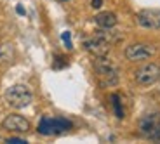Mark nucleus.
<instances>
[{"label": "nucleus", "instance_id": "nucleus-1", "mask_svg": "<svg viewBox=\"0 0 160 144\" xmlns=\"http://www.w3.org/2000/svg\"><path fill=\"white\" fill-rule=\"evenodd\" d=\"M5 101L11 108L14 109H23L26 106H30L33 101V92L28 85L24 84H16L9 87L5 90Z\"/></svg>", "mask_w": 160, "mask_h": 144}, {"label": "nucleus", "instance_id": "nucleus-2", "mask_svg": "<svg viewBox=\"0 0 160 144\" xmlns=\"http://www.w3.org/2000/svg\"><path fill=\"white\" fill-rule=\"evenodd\" d=\"M94 71L103 80V84L110 85V87L118 84V68L106 56H98L94 59Z\"/></svg>", "mask_w": 160, "mask_h": 144}, {"label": "nucleus", "instance_id": "nucleus-3", "mask_svg": "<svg viewBox=\"0 0 160 144\" xmlns=\"http://www.w3.org/2000/svg\"><path fill=\"white\" fill-rule=\"evenodd\" d=\"M138 130L146 139L160 142V115L153 113V115L143 116L139 120V123H138Z\"/></svg>", "mask_w": 160, "mask_h": 144}, {"label": "nucleus", "instance_id": "nucleus-4", "mask_svg": "<svg viewBox=\"0 0 160 144\" xmlns=\"http://www.w3.org/2000/svg\"><path fill=\"white\" fill-rule=\"evenodd\" d=\"M73 125L66 118H42L38 123V134L42 136H59L70 130Z\"/></svg>", "mask_w": 160, "mask_h": 144}, {"label": "nucleus", "instance_id": "nucleus-5", "mask_svg": "<svg viewBox=\"0 0 160 144\" xmlns=\"http://www.w3.org/2000/svg\"><path fill=\"white\" fill-rule=\"evenodd\" d=\"M112 38H110L108 33H103L99 31L98 35L91 36V38H87V40L84 42V47L87 49L89 52H91L92 56H106L110 52V47H112Z\"/></svg>", "mask_w": 160, "mask_h": 144}, {"label": "nucleus", "instance_id": "nucleus-6", "mask_svg": "<svg viewBox=\"0 0 160 144\" xmlns=\"http://www.w3.org/2000/svg\"><path fill=\"white\" fill-rule=\"evenodd\" d=\"M157 47L152 44H132L125 49V57L129 61H144L150 59L152 56H155Z\"/></svg>", "mask_w": 160, "mask_h": 144}, {"label": "nucleus", "instance_id": "nucleus-7", "mask_svg": "<svg viewBox=\"0 0 160 144\" xmlns=\"http://www.w3.org/2000/svg\"><path fill=\"white\" fill-rule=\"evenodd\" d=\"M158 78H160V66L157 63L144 64L136 71V82L139 85H143V87L153 85Z\"/></svg>", "mask_w": 160, "mask_h": 144}, {"label": "nucleus", "instance_id": "nucleus-8", "mask_svg": "<svg viewBox=\"0 0 160 144\" xmlns=\"http://www.w3.org/2000/svg\"><path fill=\"white\" fill-rule=\"evenodd\" d=\"M136 21L141 28L158 30L160 28V9H143L136 14Z\"/></svg>", "mask_w": 160, "mask_h": 144}, {"label": "nucleus", "instance_id": "nucleus-9", "mask_svg": "<svg viewBox=\"0 0 160 144\" xmlns=\"http://www.w3.org/2000/svg\"><path fill=\"white\" fill-rule=\"evenodd\" d=\"M2 127L9 132H18V134H24L30 130V122L21 115H9L4 120Z\"/></svg>", "mask_w": 160, "mask_h": 144}, {"label": "nucleus", "instance_id": "nucleus-10", "mask_svg": "<svg viewBox=\"0 0 160 144\" xmlns=\"http://www.w3.org/2000/svg\"><path fill=\"white\" fill-rule=\"evenodd\" d=\"M96 24L103 30H112L117 24V16L113 12H99L96 16Z\"/></svg>", "mask_w": 160, "mask_h": 144}, {"label": "nucleus", "instance_id": "nucleus-11", "mask_svg": "<svg viewBox=\"0 0 160 144\" xmlns=\"http://www.w3.org/2000/svg\"><path fill=\"white\" fill-rule=\"evenodd\" d=\"M14 59V49L11 44H2L0 45V63L2 64H9Z\"/></svg>", "mask_w": 160, "mask_h": 144}, {"label": "nucleus", "instance_id": "nucleus-12", "mask_svg": "<svg viewBox=\"0 0 160 144\" xmlns=\"http://www.w3.org/2000/svg\"><path fill=\"white\" fill-rule=\"evenodd\" d=\"M112 104H113V109H115V115L118 118H124V109H122V101H120L118 94H113L112 96Z\"/></svg>", "mask_w": 160, "mask_h": 144}, {"label": "nucleus", "instance_id": "nucleus-13", "mask_svg": "<svg viewBox=\"0 0 160 144\" xmlns=\"http://www.w3.org/2000/svg\"><path fill=\"white\" fill-rule=\"evenodd\" d=\"M61 38H63L64 47H66V49H72V47H73V45H72V40H70V31H64L63 35H61Z\"/></svg>", "mask_w": 160, "mask_h": 144}, {"label": "nucleus", "instance_id": "nucleus-14", "mask_svg": "<svg viewBox=\"0 0 160 144\" xmlns=\"http://www.w3.org/2000/svg\"><path fill=\"white\" fill-rule=\"evenodd\" d=\"M5 142H9V144H26V141L21 139V137H9V139H5Z\"/></svg>", "mask_w": 160, "mask_h": 144}, {"label": "nucleus", "instance_id": "nucleus-15", "mask_svg": "<svg viewBox=\"0 0 160 144\" xmlns=\"http://www.w3.org/2000/svg\"><path fill=\"white\" fill-rule=\"evenodd\" d=\"M103 5V0H92V7L94 9H99Z\"/></svg>", "mask_w": 160, "mask_h": 144}, {"label": "nucleus", "instance_id": "nucleus-16", "mask_svg": "<svg viewBox=\"0 0 160 144\" xmlns=\"http://www.w3.org/2000/svg\"><path fill=\"white\" fill-rule=\"evenodd\" d=\"M16 11H18V12H19V14H24V9H23V7H21V5H18V9H16Z\"/></svg>", "mask_w": 160, "mask_h": 144}, {"label": "nucleus", "instance_id": "nucleus-17", "mask_svg": "<svg viewBox=\"0 0 160 144\" xmlns=\"http://www.w3.org/2000/svg\"><path fill=\"white\" fill-rule=\"evenodd\" d=\"M56 2H59V4H64V2H70V0H56Z\"/></svg>", "mask_w": 160, "mask_h": 144}]
</instances>
